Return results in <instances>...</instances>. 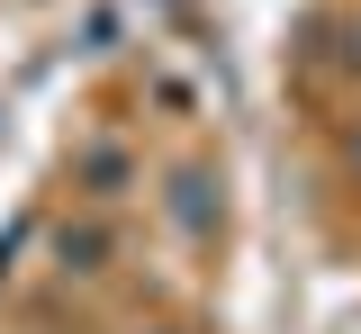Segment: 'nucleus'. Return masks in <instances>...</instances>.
I'll return each instance as SVG.
<instances>
[{"instance_id": "nucleus-1", "label": "nucleus", "mask_w": 361, "mask_h": 334, "mask_svg": "<svg viewBox=\"0 0 361 334\" xmlns=\"http://www.w3.org/2000/svg\"><path fill=\"white\" fill-rule=\"evenodd\" d=\"M217 181H208V172H199V163H190V172H172V217H180V235H217Z\"/></svg>"}, {"instance_id": "nucleus-2", "label": "nucleus", "mask_w": 361, "mask_h": 334, "mask_svg": "<svg viewBox=\"0 0 361 334\" xmlns=\"http://www.w3.org/2000/svg\"><path fill=\"white\" fill-rule=\"evenodd\" d=\"M82 181H90V199H127L135 163L118 154V144H90V154H82Z\"/></svg>"}, {"instance_id": "nucleus-3", "label": "nucleus", "mask_w": 361, "mask_h": 334, "mask_svg": "<svg viewBox=\"0 0 361 334\" xmlns=\"http://www.w3.org/2000/svg\"><path fill=\"white\" fill-rule=\"evenodd\" d=\"M99 253H109V235L99 226H73L63 235V271H99Z\"/></svg>"}, {"instance_id": "nucleus-4", "label": "nucleus", "mask_w": 361, "mask_h": 334, "mask_svg": "<svg viewBox=\"0 0 361 334\" xmlns=\"http://www.w3.org/2000/svg\"><path fill=\"white\" fill-rule=\"evenodd\" d=\"M343 154H353V172H361V127H353V144H343Z\"/></svg>"}, {"instance_id": "nucleus-5", "label": "nucleus", "mask_w": 361, "mask_h": 334, "mask_svg": "<svg viewBox=\"0 0 361 334\" xmlns=\"http://www.w3.org/2000/svg\"><path fill=\"white\" fill-rule=\"evenodd\" d=\"M353 63H361V18H353Z\"/></svg>"}]
</instances>
